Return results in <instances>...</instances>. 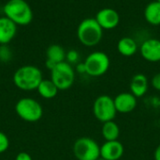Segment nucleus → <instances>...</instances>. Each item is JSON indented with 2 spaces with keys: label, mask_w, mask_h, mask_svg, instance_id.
Here are the masks:
<instances>
[{
  "label": "nucleus",
  "mask_w": 160,
  "mask_h": 160,
  "mask_svg": "<svg viewBox=\"0 0 160 160\" xmlns=\"http://www.w3.org/2000/svg\"><path fill=\"white\" fill-rule=\"evenodd\" d=\"M93 114L102 124L113 121L117 114L113 98L106 94L97 97L93 104Z\"/></svg>",
  "instance_id": "8"
},
{
  "label": "nucleus",
  "mask_w": 160,
  "mask_h": 160,
  "mask_svg": "<svg viewBox=\"0 0 160 160\" xmlns=\"http://www.w3.org/2000/svg\"><path fill=\"white\" fill-rule=\"evenodd\" d=\"M118 52L124 57H132L138 51V44L130 37H124L119 40L117 43Z\"/></svg>",
  "instance_id": "15"
},
{
  "label": "nucleus",
  "mask_w": 160,
  "mask_h": 160,
  "mask_svg": "<svg viewBox=\"0 0 160 160\" xmlns=\"http://www.w3.org/2000/svg\"><path fill=\"white\" fill-rule=\"evenodd\" d=\"M51 80L59 91L68 90L75 81V71L67 61L58 63L51 71Z\"/></svg>",
  "instance_id": "7"
},
{
  "label": "nucleus",
  "mask_w": 160,
  "mask_h": 160,
  "mask_svg": "<svg viewBox=\"0 0 160 160\" xmlns=\"http://www.w3.org/2000/svg\"><path fill=\"white\" fill-rule=\"evenodd\" d=\"M37 91L38 94L44 99H52L57 95L59 91L57 87L51 79H43L38 85Z\"/></svg>",
  "instance_id": "18"
},
{
  "label": "nucleus",
  "mask_w": 160,
  "mask_h": 160,
  "mask_svg": "<svg viewBox=\"0 0 160 160\" xmlns=\"http://www.w3.org/2000/svg\"><path fill=\"white\" fill-rule=\"evenodd\" d=\"M9 147V140L8 136L0 131V154H4Z\"/></svg>",
  "instance_id": "21"
},
{
  "label": "nucleus",
  "mask_w": 160,
  "mask_h": 160,
  "mask_svg": "<svg viewBox=\"0 0 160 160\" xmlns=\"http://www.w3.org/2000/svg\"><path fill=\"white\" fill-rule=\"evenodd\" d=\"M15 111L22 120L28 123H36L43 116L41 105L31 97H23L18 100L15 105Z\"/></svg>",
  "instance_id": "4"
},
{
  "label": "nucleus",
  "mask_w": 160,
  "mask_h": 160,
  "mask_svg": "<svg viewBox=\"0 0 160 160\" xmlns=\"http://www.w3.org/2000/svg\"><path fill=\"white\" fill-rule=\"evenodd\" d=\"M12 53L7 45H0V60L2 62H8L11 59Z\"/></svg>",
  "instance_id": "20"
},
{
  "label": "nucleus",
  "mask_w": 160,
  "mask_h": 160,
  "mask_svg": "<svg viewBox=\"0 0 160 160\" xmlns=\"http://www.w3.org/2000/svg\"><path fill=\"white\" fill-rule=\"evenodd\" d=\"M42 80V72L34 65L22 66L13 74L14 85L22 91L37 90Z\"/></svg>",
  "instance_id": "1"
},
{
  "label": "nucleus",
  "mask_w": 160,
  "mask_h": 160,
  "mask_svg": "<svg viewBox=\"0 0 160 160\" xmlns=\"http://www.w3.org/2000/svg\"><path fill=\"white\" fill-rule=\"evenodd\" d=\"M98 160H106V159H104V158H101V157H99V158H98Z\"/></svg>",
  "instance_id": "27"
},
{
  "label": "nucleus",
  "mask_w": 160,
  "mask_h": 160,
  "mask_svg": "<svg viewBox=\"0 0 160 160\" xmlns=\"http://www.w3.org/2000/svg\"><path fill=\"white\" fill-rule=\"evenodd\" d=\"M15 160H33L32 159V157L27 153V152H20L16 157Z\"/></svg>",
  "instance_id": "24"
},
{
  "label": "nucleus",
  "mask_w": 160,
  "mask_h": 160,
  "mask_svg": "<svg viewBox=\"0 0 160 160\" xmlns=\"http://www.w3.org/2000/svg\"><path fill=\"white\" fill-rule=\"evenodd\" d=\"M144 18L152 25H160V3L158 1L150 2L144 8Z\"/></svg>",
  "instance_id": "16"
},
{
  "label": "nucleus",
  "mask_w": 160,
  "mask_h": 160,
  "mask_svg": "<svg viewBox=\"0 0 160 160\" xmlns=\"http://www.w3.org/2000/svg\"><path fill=\"white\" fill-rule=\"evenodd\" d=\"M113 101L116 111L123 114L133 111L138 104V98L131 92H121L113 98Z\"/></svg>",
  "instance_id": "11"
},
{
  "label": "nucleus",
  "mask_w": 160,
  "mask_h": 160,
  "mask_svg": "<svg viewBox=\"0 0 160 160\" xmlns=\"http://www.w3.org/2000/svg\"><path fill=\"white\" fill-rule=\"evenodd\" d=\"M149 87L148 78L143 74H136L132 76L129 84L130 92L136 97L140 98L146 94Z\"/></svg>",
  "instance_id": "14"
},
{
  "label": "nucleus",
  "mask_w": 160,
  "mask_h": 160,
  "mask_svg": "<svg viewBox=\"0 0 160 160\" xmlns=\"http://www.w3.org/2000/svg\"><path fill=\"white\" fill-rule=\"evenodd\" d=\"M76 71L80 74H85V65H84V62H81V63H78L77 66H76Z\"/></svg>",
  "instance_id": "25"
},
{
  "label": "nucleus",
  "mask_w": 160,
  "mask_h": 160,
  "mask_svg": "<svg viewBox=\"0 0 160 160\" xmlns=\"http://www.w3.org/2000/svg\"><path fill=\"white\" fill-rule=\"evenodd\" d=\"M103 29L95 18L82 20L77 28V37L82 44L87 47L96 46L102 39Z\"/></svg>",
  "instance_id": "3"
},
{
  "label": "nucleus",
  "mask_w": 160,
  "mask_h": 160,
  "mask_svg": "<svg viewBox=\"0 0 160 160\" xmlns=\"http://www.w3.org/2000/svg\"><path fill=\"white\" fill-rule=\"evenodd\" d=\"M3 12L16 25H29L33 19L31 7L24 0H8L3 8Z\"/></svg>",
  "instance_id": "2"
},
{
  "label": "nucleus",
  "mask_w": 160,
  "mask_h": 160,
  "mask_svg": "<svg viewBox=\"0 0 160 160\" xmlns=\"http://www.w3.org/2000/svg\"><path fill=\"white\" fill-rule=\"evenodd\" d=\"M66 51L59 44H52L46 50V60L52 62L53 64H58L66 60Z\"/></svg>",
  "instance_id": "17"
},
{
  "label": "nucleus",
  "mask_w": 160,
  "mask_h": 160,
  "mask_svg": "<svg viewBox=\"0 0 160 160\" xmlns=\"http://www.w3.org/2000/svg\"><path fill=\"white\" fill-rule=\"evenodd\" d=\"M73 154L77 160H98L100 157V146L95 140L82 137L74 142Z\"/></svg>",
  "instance_id": "5"
},
{
  "label": "nucleus",
  "mask_w": 160,
  "mask_h": 160,
  "mask_svg": "<svg viewBox=\"0 0 160 160\" xmlns=\"http://www.w3.org/2000/svg\"><path fill=\"white\" fill-rule=\"evenodd\" d=\"M157 1H158V2H159V3H160V0H157Z\"/></svg>",
  "instance_id": "28"
},
{
  "label": "nucleus",
  "mask_w": 160,
  "mask_h": 160,
  "mask_svg": "<svg viewBox=\"0 0 160 160\" xmlns=\"http://www.w3.org/2000/svg\"><path fill=\"white\" fill-rule=\"evenodd\" d=\"M124 152V145L119 141H105L100 146V157L106 160L121 159Z\"/></svg>",
  "instance_id": "12"
},
{
  "label": "nucleus",
  "mask_w": 160,
  "mask_h": 160,
  "mask_svg": "<svg viewBox=\"0 0 160 160\" xmlns=\"http://www.w3.org/2000/svg\"><path fill=\"white\" fill-rule=\"evenodd\" d=\"M140 52L146 61L160 62V40L148 39L144 41L140 47Z\"/></svg>",
  "instance_id": "10"
},
{
  "label": "nucleus",
  "mask_w": 160,
  "mask_h": 160,
  "mask_svg": "<svg viewBox=\"0 0 160 160\" xmlns=\"http://www.w3.org/2000/svg\"><path fill=\"white\" fill-rule=\"evenodd\" d=\"M151 85L155 90L160 91V73L156 74L153 76V78L151 79Z\"/></svg>",
  "instance_id": "23"
},
{
  "label": "nucleus",
  "mask_w": 160,
  "mask_h": 160,
  "mask_svg": "<svg viewBox=\"0 0 160 160\" xmlns=\"http://www.w3.org/2000/svg\"><path fill=\"white\" fill-rule=\"evenodd\" d=\"M110 64V58L106 53L101 51L92 52L84 61L85 74L93 77H99L108 72Z\"/></svg>",
  "instance_id": "6"
},
{
  "label": "nucleus",
  "mask_w": 160,
  "mask_h": 160,
  "mask_svg": "<svg viewBox=\"0 0 160 160\" xmlns=\"http://www.w3.org/2000/svg\"><path fill=\"white\" fill-rule=\"evenodd\" d=\"M66 59L67 62L69 63L70 65L73 63H77L79 60V53L76 50H69L68 52H67Z\"/></svg>",
  "instance_id": "22"
},
{
  "label": "nucleus",
  "mask_w": 160,
  "mask_h": 160,
  "mask_svg": "<svg viewBox=\"0 0 160 160\" xmlns=\"http://www.w3.org/2000/svg\"><path fill=\"white\" fill-rule=\"evenodd\" d=\"M101 134L106 141H118V138L120 136V128L115 122L110 121L102 124Z\"/></svg>",
  "instance_id": "19"
},
{
  "label": "nucleus",
  "mask_w": 160,
  "mask_h": 160,
  "mask_svg": "<svg viewBox=\"0 0 160 160\" xmlns=\"http://www.w3.org/2000/svg\"><path fill=\"white\" fill-rule=\"evenodd\" d=\"M17 25L6 16L0 17V45H7L15 37Z\"/></svg>",
  "instance_id": "13"
},
{
  "label": "nucleus",
  "mask_w": 160,
  "mask_h": 160,
  "mask_svg": "<svg viewBox=\"0 0 160 160\" xmlns=\"http://www.w3.org/2000/svg\"><path fill=\"white\" fill-rule=\"evenodd\" d=\"M154 159L155 160H160V144L156 148L155 153H154Z\"/></svg>",
  "instance_id": "26"
},
{
  "label": "nucleus",
  "mask_w": 160,
  "mask_h": 160,
  "mask_svg": "<svg viewBox=\"0 0 160 160\" xmlns=\"http://www.w3.org/2000/svg\"><path fill=\"white\" fill-rule=\"evenodd\" d=\"M95 19L102 27V29L108 30L115 28L120 22V16L118 12L111 8H105L100 9L97 13Z\"/></svg>",
  "instance_id": "9"
}]
</instances>
